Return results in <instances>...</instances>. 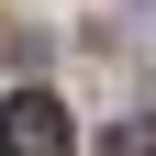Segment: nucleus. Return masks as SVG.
<instances>
[{
  "label": "nucleus",
  "mask_w": 156,
  "mask_h": 156,
  "mask_svg": "<svg viewBox=\"0 0 156 156\" xmlns=\"http://www.w3.org/2000/svg\"><path fill=\"white\" fill-rule=\"evenodd\" d=\"M67 101H45V89H11L0 101V156H67Z\"/></svg>",
  "instance_id": "obj_1"
},
{
  "label": "nucleus",
  "mask_w": 156,
  "mask_h": 156,
  "mask_svg": "<svg viewBox=\"0 0 156 156\" xmlns=\"http://www.w3.org/2000/svg\"><path fill=\"white\" fill-rule=\"evenodd\" d=\"M101 156H156V123H145V112H134V123H112V134H101Z\"/></svg>",
  "instance_id": "obj_2"
}]
</instances>
